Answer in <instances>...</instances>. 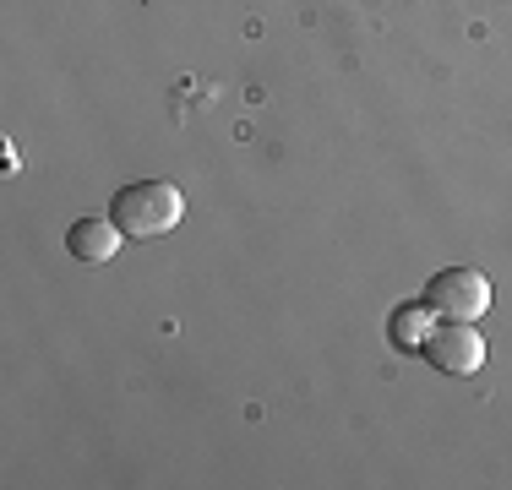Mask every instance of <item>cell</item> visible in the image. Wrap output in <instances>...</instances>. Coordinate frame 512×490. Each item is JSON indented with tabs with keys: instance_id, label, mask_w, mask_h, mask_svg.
I'll return each mask as SVG.
<instances>
[{
	"instance_id": "obj_1",
	"label": "cell",
	"mask_w": 512,
	"mask_h": 490,
	"mask_svg": "<svg viewBox=\"0 0 512 490\" xmlns=\"http://www.w3.org/2000/svg\"><path fill=\"white\" fill-rule=\"evenodd\" d=\"M180 213H186V202H180V191L169 186V180H131V186H120L115 202H109V218L120 224L126 240L169 235V229L180 224Z\"/></svg>"
},
{
	"instance_id": "obj_5",
	"label": "cell",
	"mask_w": 512,
	"mask_h": 490,
	"mask_svg": "<svg viewBox=\"0 0 512 490\" xmlns=\"http://www.w3.org/2000/svg\"><path fill=\"white\" fill-rule=\"evenodd\" d=\"M425 333H431V311H425V300L420 305H404V311L387 322V338H393L398 349H409V354H420Z\"/></svg>"
},
{
	"instance_id": "obj_3",
	"label": "cell",
	"mask_w": 512,
	"mask_h": 490,
	"mask_svg": "<svg viewBox=\"0 0 512 490\" xmlns=\"http://www.w3.org/2000/svg\"><path fill=\"white\" fill-rule=\"evenodd\" d=\"M420 354L447 376H474L485 365V343L469 322H447V327H436V333H425Z\"/></svg>"
},
{
	"instance_id": "obj_4",
	"label": "cell",
	"mask_w": 512,
	"mask_h": 490,
	"mask_svg": "<svg viewBox=\"0 0 512 490\" xmlns=\"http://www.w3.org/2000/svg\"><path fill=\"white\" fill-rule=\"evenodd\" d=\"M120 240L126 235H120L115 218H77L71 235H66V251L77 256V262H115Z\"/></svg>"
},
{
	"instance_id": "obj_2",
	"label": "cell",
	"mask_w": 512,
	"mask_h": 490,
	"mask_svg": "<svg viewBox=\"0 0 512 490\" xmlns=\"http://www.w3.org/2000/svg\"><path fill=\"white\" fill-rule=\"evenodd\" d=\"M425 311L447 316V322H474V316L491 311V278L474 273V267H442L425 284Z\"/></svg>"
}]
</instances>
